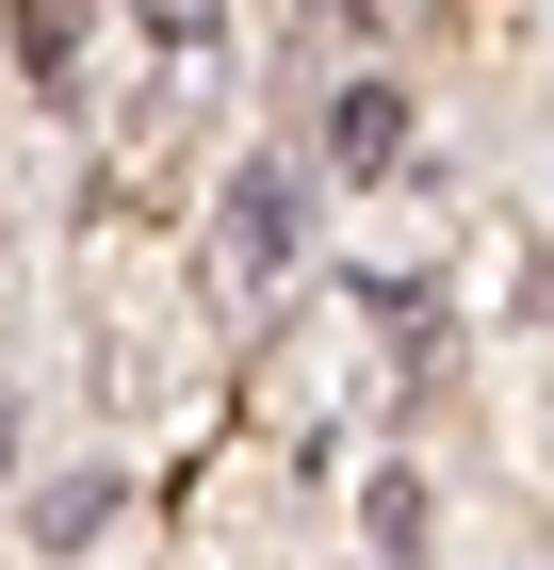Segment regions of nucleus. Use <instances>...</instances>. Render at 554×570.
Masks as SVG:
<instances>
[{"mask_svg": "<svg viewBox=\"0 0 554 570\" xmlns=\"http://www.w3.org/2000/svg\"><path fill=\"white\" fill-rule=\"evenodd\" d=\"M294 262V164H245L229 179V277H278Z\"/></svg>", "mask_w": 554, "mask_h": 570, "instance_id": "f257e3e1", "label": "nucleus"}, {"mask_svg": "<svg viewBox=\"0 0 554 570\" xmlns=\"http://www.w3.org/2000/svg\"><path fill=\"white\" fill-rule=\"evenodd\" d=\"M66 49H82V0H17V66L66 82Z\"/></svg>", "mask_w": 554, "mask_h": 570, "instance_id": "f03ea898", "label": "nucleus"}, {"mask_svg": "<svg viewBox=\"0 0 554 570\" xmlns=\"http://www.w3.org/2000/svg\"><path fill=\"white\" fill-rule=\"evenodd\" d=\"M391 131H408V115H391V82H359V98L327 115V147H342V164H391Z\"/></svg>", "mask_w": 554, "mask_h": 570, "instance_id": "7ed1b4c3", "label": "nucleus"}, {"mask_svg": "<svg viewBox=\"0 0 554 570\" xmlns=\"http://www.w3.org/2000/svg\"><path fill=\"white\" fill-rule=\"evenodd\" d=\"M147 33H164V49H213V0H147Z\"/></svg>", "mask_w": 554, "mask_h": 570, "instance_id": "20e7f679", "label": "nucleus"}, {"mask_svg": "<svg viewBox=\"0 0 554 570\" xmlns=\"http://www.w3.org/2000/svg\"><path fill=\"white\" fill-rule=\"evenodd\" d=\"M0 473H17V407H0Z\"/></svg>", "mask_w": 554, "mask_h": 570, "instance_id": "39448f33", "label": "nucleus"}]
</instances>
